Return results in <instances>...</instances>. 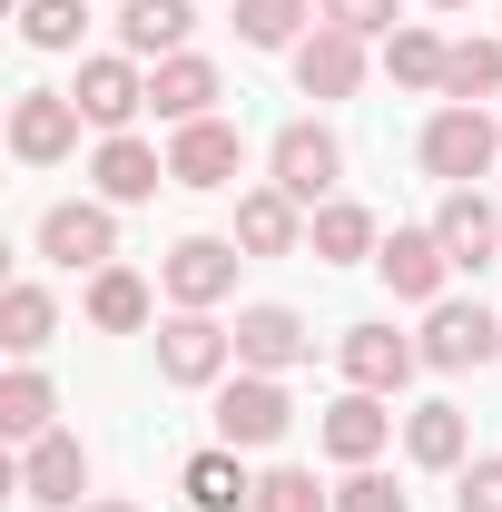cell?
Returning <instances> with one entry per match:
<instances>
[{"instance_id":"2","label":"cell","mask_w":502,"mask_h":512,"mask_svg":"<svg viewBox=\"0 0 502 512\" xmlns=\"http://www.w3.org/2000/svg\"><path fill=\"white\" fill-rule=\"evenodd\" d=\"M158 375L178 384V394H217V384L237 375V325L197 316V306H168L158 316Z\"/></svg>"},{"instance_id":"4","label":"cell","mask_w":502,"mask_h":512,"mask_svg":"<svg viewBox=\"0 0 502 512\" xmlns=\"http://www.w3.org/2000/svg\"><path fill=\"white\" fill-rule=\"evenodd\" d=\"M286 424H296L286 375H247V365H237V375L217 384V444H227V453H276Z\"/></svg>"},{"instance_id":"25","label":"cell","mask_w":502,"mask_h":512,"mask_svg":"<svg viewBox=\"0 0 502 512\" xmlns=\"http://www.w3.org/2000/svg\"><path fill=\"white\" fill-rule=\"evenodd\" d=\"M404 453H414L424 473H463V463H473V424H463V404H414V414H404Z\"/></svg>"},{"instance_id":"34","label":"cell","mask_w":502,"mask_h":512,"mask_svg":"<svg viewBox=\"0 0 502 512\" xmlns=\"http://www.w3.org/2000/svg\"><path fill=\"white\" fill-rule=\"evenodd\" d=\"M453 512H502V453H473L453 473Z\"/></svg>"},{"instance_id":"28","label":"cell","mask_w":502,"mask_h":512,"mask_svg":"<svg viewBox=\"0 0 502 512\" xmlns=\"http://www.w3.org/2000/svg\"><path fill=\"white\" fill-rule=\"evenodd\" d=\"M50 335H60V306H50V286H40V276H20V286L0 296V345H10V355L30 365V355H40Z\"/></svg>"},{"instance_id":"29","label":"cell","mask_w":502,"mask_h":512,"mask_svg":"<svg viewBox=\"0 0 502 512\" xmlns=\"http://www.w3.org/2000/svg\"><path fill=\"white\" fill-rule=\"evenodd\" d=\"M443 99H463V109L502 99V30H483V40H453V60H443Z\"/></svg>"},{"instance_id":"11","label":"cell","mask_w":502,"mask_h":512,"mask_svg":"<svg viewBox=\"0 0 502 512\" xmlns=\"http://www.w3.org/2000/svg\"><path fill=\"white\" fill-rule=\"evenodd\" d=\"M158 188H178V178H168V148H158V138L119 128V138H99V148H89V197H109V207H148Z\"/></svg>"},{"instance_id":"21","label":"cell","mask_w":502,"mask_h":512,"mask_svg":"<svg viewBox=\"0 0 502 512\" xmlns=\"http://www.w3.org/2000/svg\"><path fill=\"white\" fill-rule=\"evenodd\" d=\"M188 30H197V0H119V50L128 60H178L188 50Z\"/></svg>"},{"instance_id":"18","label":"cell","mask_w":502,"mask_h":512,"mask_svg":"<svg viewBox=\"0 0 502 512\" xmlns=\"http://www.w3.org/2000/svg\"><path fill=\"white\" fill-rule=\"evenodd\" d=\"M306 355H315V335L296 306H237V365L247 375H296Z\"/></svg>"},{"instance_id":"1","label":"cell","mask_w":502,"mask_h":512,"mask_svg":"<svg viewBox=\"0 0 502 512\" xmlns=\"http://www.w3.org/2000/svg\"><path fill=\"white\" fill-rule=\"evenodd\" d=\"M414 158H424V178H443V188H473V178H493V158H502V119L443 99L434 119H424V138H414Z\"/></svg>"},{"instance_id":"14","label":"cell","mask_w":502,"mask_h":512,"mask_svg":"<svg viewBox=\"0 0 502 512\" xmlns=\"http://www.w3.org/2000/svg\"><path fill=\"white\" fill-rule=\"evenodd\" d=\"M335 365H345V384H365V394H404L414 365H424V345L375 316V325H345V335H335Z\"/></svg>"},{"instance_id":"16","label":"cell","mask_w":502,"mask_h":512,"mask_svg":"<svg viewBox=\"0 0 502 512\" xmlns=\"http://www.w3.org/2000/svg\"><path fill=\"white\" fill-rule=\"evenodd\" d=\"M20 503L40 512H79V493H89V444L79 434H40V444H20Z\"/></svg>"},{"instance_id":"35","label":"cell","mask_w":502,"mask_h":512,"mask_svg":"<svg viewBox=\"0 0 502 512\" xmlns=\"http://www.w3.org/2000/svg\"><path fill=\"white\" fill-rule=\"evenodd\" d=\"M315 20H335V30H355V40L404 30V20H394V0H315Z\"/></svg>"},{"instance_id":"37","label":"cell","mask_w":502,"mask_h":512,"mask_svg":"<svg viewBox=\"0 0 502 512\" xmlns=\"http://www.w3.org/2000/svg\"><path fill=\"white\" fill-rule=\"evenodd\" d=\"M434 10H473V0H434Z\"/></svg>"},{"instance_id":"10","label":"cell","mask_w":502,"mask_h":512,"mask_svg":"<svg viewBox=\"0 0 502 512\" xmlns=\"http://www.w3.org/2000/svg\"><path fill=\"white\" fill-rule=\"evenodd\" d=\"M168 178L197 188V197L237 188V178H247V138H237V119H188V128H168Z\"/></svg>"},{"instance_id":"26","label":"cell","mask_w":502,"mask_h":512,"mask_svg":"<svg viewBox=\"0 0 502 512\" xmlns=\"http://www.w3.org/2000/svg\"><path fill=\"white\" fill-rule=\"evenodd\" d=\"M148 316H158V286H148L138 266H99V276H89V325H99V335H138Z\"/></svg>"},{"instance_id":"8","label":"cell","mask_w":502,"mask_h":512,"mask_svg":"<svg viewBox=\"0 0 502 512\" xmlns=\"http://www.w3.org/2000/svg\"><path fill=\"white\" fill-rule=\"evenodd\" d=\"M69 99H79V119L99 128V138H119V128H138V109H148V60H128V50H89L79 79H69Z\"/></svg>"},{"instance_id":"7","label":"cell","mask_w":502,"mask_h":512,"mask_svg":"<svg viewBox=\"0 0 502 512\" xmlns=\"http://www.w3.org/2000/svg\"><path fill=\"white\" fill-rule=\"evenodd\" d=\"M424 365L434 375H473V365H493L502 355V316L493 306H473V296H443V306H424Z\"/></svg>"},{"instance_id":"32","label":"cell","mask_w":502,"mask_h":512,"mask_svg":"<svg viewBox=\"0 0 502 512\" xmlns=\"http://www.w3.org/2000/svg\"><path fill=\"white\" fill-rule=\"evenodd\" d=\"M256 512H335V493H315L306 463H266L256 473Z\"/></svg>"},{"instance_id":"3","label":"cell","mask_w":502,"mask_h":512,"mask_svg":"<svg viewBox=\"0 0 502 512\" xmlns=\"http://www.w3.org/2000/svg\"><path fill=\"white\" fill-rule=\"evenodd\" d=\"M335 178H345V138H335L325 119H286L276 138H266V188H286L306 217L335 197Z\"/></svg>"},{"instance_id":"33","label":"cell","mask_w":502,"mask_h":512,"mask_svg":"<svg viewBox=\"0 0 502 512\" xmlns=\"http://www.w3.org/2000/svg\"><path fill=\"white\" fill-rule=\"evenodd\" d=\"M335 512H414V493H394V473H375V463H355V473L335 483Z\"/></svg>"},{"instance_id":"22","label":"cell","mask_w":502,"mask_h":512,"mask_svg":"<svg viewBox=\"0 0 502 512\" xmlns=\"http://www.w3.org/2000/svg\"><path fill=\"white\" fill-rule=\"evenodd\" d=\"M375 247H384V227H375V207H355V197H325L306 217V256L315 266H355V256L375 266Z\"/></svg>"},{"instance_id":"5","label":"cell","mask_w":502,"mask_h":512,"mask_svg":"<svg viewBox=\"0 0 502 512\" xmlns=\"http://www.w3.org/2000/svg\"><path fill=\"white\" fill-rule=\"evenodd\" d=\"M40 256L69 266V276L119 266V207H109V197H60V207H40Z\"/></svg>"},{"instance_id":"17","label":"cell","mask_w":502,"mask_h":512,"mask_svg":"<svg viewBox=\"0 0 502 512\" xmlns=\"http://www.w3.org/2000/svg\"><path fill=\"white\" fill-rule=\"evenodd\" d=\"M434 237H443V256H453V276H483V266H502V207L483 188H443Z\"/></svg>"},{"instance_id":"6","label":"cell","mask_w":502,"mask_h":512,"mask_svg":"<svg viewBox=\"0 0 502 512\" xmlns=\"http://www.w3.org/2000/svg\"><path fill=\"white\" fill-rule=\"evenodd\" d=\"M237 266H247L237 237H178V247L158 256V296H168V306H197V316H217V306L237 296Z\"/></svg>"},{"instance_id":"12","label":"cell","mask_w":502,"mask_h":512,"mask_svg":"<svg viewBox=\"0 0 502 512\" xmlns=\"http://www.w3.org/2000/svg\"><path fill=\"white\" fill-rule=\"evenodd\" d=\"M365 69H375V50L355 40V30H335V20H315L306 40H296V99H355L365 89Z\"/></svg>"},{"instance_id":"19","label":"cell","mask_w":502,"mask_h":512,"mask_svg":"<svg viewBox=\"0 0 502 512\" xmlns=\"http://www.w3.org/2000/svg\"><path fill=\"white\" fill-rule=\"evenodd\" d=\"M217 99H227V79H217V60H197V50H178V60H158V69H148V109H158L168 128L217 119Z\"/></svg>"},{"instance_id":"27","label":"cell","mask_w":502,"mask_h":512,"mask_svg":"<svg viewBox=\"0 0 502 512\" xmlns=\"http://www.w3.org/2000/svg\"><path fill=\"white\" fill-rule=\"evenodd\" d=\"M50 414H60V384L40 375V365H10V375H0V434H10V444H40V434H60Z\"/></svg>"},{"instance_id":"36","label":"cell","mask_w":502,"mask_h":512,"mask_svg":"<svg viewBox=\"0 0 502 512\" xmlns=\"http://www.w3.org/2000/svg\"><path fill=\"white\" fill-rule=\"evenodd\" d=\"M79 512H138V503H79Z\"/></svg>"},{"instance_id":"15","label":"cell","mask_w":502,"mask_h":512,"mask_svg":"<svg viewBox=\"0 0 502 512\" xmlns=\"http://www.w3.org/2000/svg\"><path fill=\"white\" fill-rule=\"evenodd\" d=\"M375 276L404 296V306H443V286H453V256H443L434 227H384L375 247Z\"/></svg>"},{"instance_id":"9","label":"cell","mask_w":502,"mask_h":512,"mask_svg":"<svg viewBox=\"0 0 502 512\" xmlns=\"http://www.w3.org/2000/svg\"><path fill=\"white\" fill-rule=\"evenodd\" d=\"M79 99H69V89H20V99H10V158H20V168H69V158H79Z\"/></svg>"},{"instance_id":"31","label":"cell","mask_w":502,"mask_h":512,"mask_svg":"<svg viewBox=\"0 0 502 512\" xmlns=\"http://www.w3.org/2000/svg\"><path fill=\"white\" fill-rule=\"evenodd\" d=\"M89 30V0H20V40L30 50H79Z\"/></svg>"},{"instance_id":"13","label":"cell","mask_w":502,"mask_h":512,"mask_svg":"<svg viewBox=\"0 0 502 512\" xmlns=\"http://www.w3.org/2000/svg\"><path fill=\"white\" fill-rule=\"evenodd\" d=\"M315 444H325V463H375L384 444H394V394H365V384H345L335 404H325V424H315Z\"/></svg>"},{"instance_id":"23","label":"cell","mask_w":502,"mask_h":512,"mask_svg":"<svg viewBox=\"0 0 502 512\" xmlns=\"http://www.w3.org/2000/svg\"><path fill=\"white\" fill-rule=\"evenodd\" d=\"M178 493H188V512H256V473H247V453L207 444V453H188Z\"/></svg>"},{"instance_id":"30","label":"cell","mask_w":502,"mask_h":512,"mask_svg":"<svg viewBox=\"0 0 502 512\" xmlns=\"http://www.w3.org/2000/svg\"><path fill=\"white\" fill-rule=\"evenodd\" d=\"M315 20V0H237V40L247 50H296Z\"/></svg>"},{"instance_id":"24","label":"cell","mask_w":502,"mask_h":512,"mask_svg":"<svg viewBox=\"0 0 502 512\" xmlns=\"http://www.w3.org/2000/svg\"><path fill=\"white\" fill-rule=\"evenodd\" d=\"M443 60H453V40H443L434 20H404V30H384V79H394V89L443 99Z\"/></svg>"},{"instance_id":"20","label":"cell","mask_w":502,"mask_h":512,"mask_svg":"<svg viewBox=\"0 0 502 512\" xmlns=\"http://www.w3.org/2000/svg\"><path fill=\"white\" fill-rule=\"evenodd\" d=\"M227 237H237L247 256H306V207H296L286 188H247Z\"/></svg>"}]
</instances>
